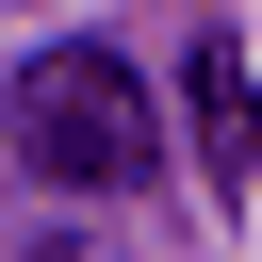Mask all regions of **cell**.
Masks as SVG:
<instances>
[{
    "mask_svg": "<svg viewBox=\"0 0 262 262\" xmlns=\"http://www.w3.org/2000/svg\"><path fill=\"white\" fill-rule=\"evenodd\" d=\"M16 164L66 180V196H131V180L164 164V98H147V66L98 49V33L33 49V66H16Z\"/></svg>",
    "mask_w": 262,
    "mask_h": 262,
    "instance_id": "cell-1",
    "label": "cell"
},
{
    "mask_svg": "<svg viewBox=\"0 0 262 262\" xmlns=\"http://www.w3.org/2000/svg\"><path fill=\"white\" fill-rule=\"evenodd\" d=\"M180 115H196V180L213 196H262V66H246V33H196L180 49Z\"/></svg>",
    "mask_w": 262,
    "mask_h": 262,
    "instance_id": "cell-2",
    "label": "cell"
}]
</instances>
